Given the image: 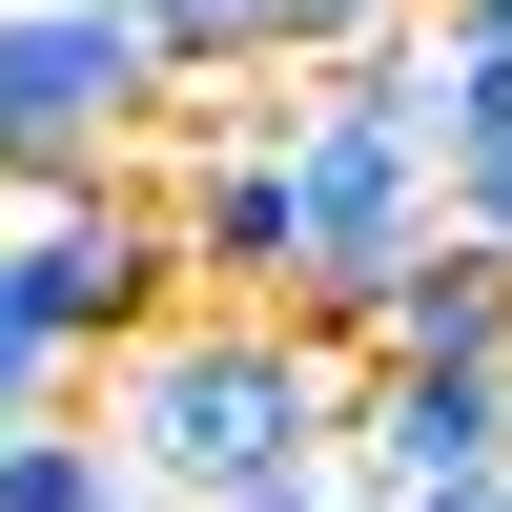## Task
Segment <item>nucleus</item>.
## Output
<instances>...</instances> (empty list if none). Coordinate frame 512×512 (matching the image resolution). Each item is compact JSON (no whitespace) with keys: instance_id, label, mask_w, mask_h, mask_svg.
<instances>
[{"instance_id":"obj_1","label":"nucleus","mask_w":512,"mask_h":512,"mask_svg":"<svg viewBox=\"0 0 512 512\" xmlns=\"http://www.w3.org/2000/svg\"><path fill=\"white\" fill-rule=\"evenodd\" d=\"M328 390H349V349L308 308H246V287H185V308H144L103 349V431L144 451L164 512L205 472H246V451H328Z\"/></svg>"},{"instance_id":"obj_2","label":"nucleus","mask_w":512,"mask_h":512,"mask_svg":"<svg viewBox=\"0 0 512 512\" xmlns=\"http://www.w3.org/2000/svg\"><path fill=\"white\" fill-rule=\"evenodd\" d=\"M144 308H185V246H164V185H123V164H82V185H21V226H0V328H21L41 369H103Z\"/></svg>"},{"instance_id":"obj_3","label":"nucleus","mask_w":512,"mask_h":512,"mask_svg":"<svg viewBox=\"0 0 512 512\" xmlns=\"http://www.w3.org/2000/svg\"><path fill=\"white\" fill-rule=\"evenodd\" d=\"M164 123L144 0H0V185H82Z\"/></svg>"},{"instance_id":"obj_4","label":"nucleus","mask_w":512,"mask_h":512,"mask_svg":"<svg viewBox=\"0 0 512 512\" xmlns=\"http://www.w3.org/2000/svg\"><path fill=\"white\" fill-rule=\"evenodd\" d=\"M328 451H349V492H410V472H512V349H349Z\"/></svg>"},{"instance_id":"obj_5","label":"nucleus","mask_w":512,"mask_h":512,"mask_svg":"<svg viewBox=\"0 0 512 512\" xmlns=\"http://www.w3.org/2000/svg\"><path fill=\"white\" fill-rule=\"evenodd\" d=\"M349 349H512V246L410 226L390 267H369V328H349Z\"/></svg>"},{"instance_id":"obj_6","label":"nucleus","mask_w":512,"mask_h":512,"mask_svg":"<svg viewBox=\"0 0 512 512\" xmlns=\"http://www.w3.org/2000/svg\"><path fill=\"white\" fill-rule=\"evenodd\" d=\"M0 512H164V492H144V451H123L82 390H41L21 431H0Z\"/></svg>"},{"instance_id":"obj_7","label":"nucleus","mask_w":512,"mask_h":512,"mask_svg":"<svg viewBox=\"0 0 512 512\" xmlns=\"http://www.w3.org/2000/svg\"><path fill=\"white\" fill-rule=\"evenodd\" d=\"M410 0H246V62H369Z\"/></svg>"},{"instance_id":"obj_8","label":"nucleus","mask_w":512,"mask_h":512,"mask_svg":"<svg viewBox=\"0 0 512 512\" xmlns=\"http://www.w3.org/2000/svg\"><path fill=\"white\" fill-rule=\"evenodd\" d=\"M185 512H349V451H246V472H205Z\"/></svg>"},{"instance_id":"obj_9","label":"nucleus","mask_w":512,"mask_h":512,"mask_svg":"<svg viewBox=\"0 0 512 512\" xmlns=\"http://www.w3.org/2000/svg\"><path fill=\"white\" fill-rule=\"evenodd\" d=\"M349 512H512V472H410V492H349Z\"/></svg>"},{"instance_id":"obj_10","label":"nucleus","mask_w":512,"mask_h":512,"mask_svg":"<svg viewBox=\"0 0 512 512\" xmlns=\"http://www.w3.org/2000/svg\"><path fill=\"white\" fill-rule=\"evenodd\" d=\"M410 21H431V41H512V0H410Z\"/></svg>"},{"instance_id":"obj_11","label":"nucleus","mask_w":512,"mask_h":512,"mask_svg":"<svg viewBox=\"0 0 512 512\" xmlns=\"http://www.w3.org/2000/svg\"><path fill=\"white\" fill-rule=\"evenodd\" d=\"M0 205H21V185H0Z\"/></svg>"}]
</instances>
